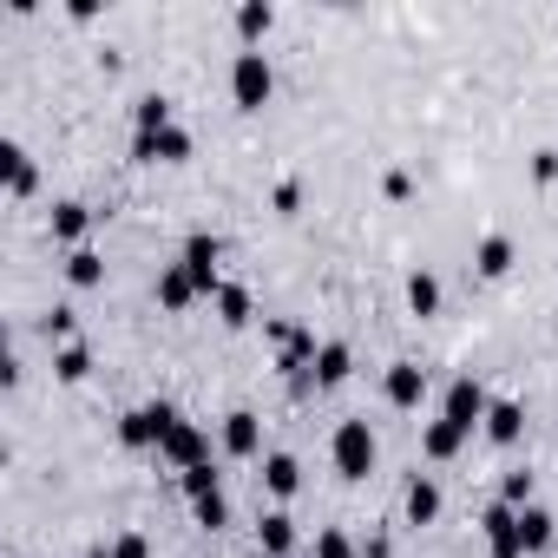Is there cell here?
<instances>
[{
    "label": "cell",
    "instance_id": "6da1fadb",
    "mask_svg": "<svg viewBox=\"0 0 558 558\" xmlns=\"http://www.w3.org/2000/svg\"><path fill=\"white\" fill-rule=\"evenodd\" d=\"M329 453H336V473H342V480H368V473H375V427H368V421H342Z\"/></svg>",
    "mask_w": 558,
    "mask_h": 558
},
{
    "label": "cell",
    "instance_id": "7a4b0ae2",
    "mask_svg": "<svg viewBox=\"0 0 558 558\" xmlns=\"http://www.w3.org/2000/svg\"><path fill=\"white\" fill-rule=\"evenodd\" d=\"M230 93H236V106H263L269 93H276V73H269V60L263 53H236V66H230Z\"/></svg>",
    "mask_w": 558,
    "mask_h": 558
},
{
    "label": "cell",
    "instance_id": "3957f363",
    "mask_svg": "<svg viewBox=\"0 0 558 558\" xmlns=\"http://www.w3.org/2000/svg\"><path fill=\"white\" fill-rule=\"evenodd\" d=\"M486 408H493L486 388H480L473 375H460V381L447 388V414H440V421H453L460 434H473V427H486Z\"/></svg>",
    "mask_w": 558,
    "mask_h": 558
},
{
    "label": "cell",
    "instance_id": "277c9868",
    "mask_svg": "<svg viewBox=\"0 0 558 558\" xmlns=\"http://www.w3.org/2000/svg\"><path fill=\"white\" fill-rule=\"evenodd\" d=\"M171 421H178V408H132L125 421H119V440L125 447H165V434H171Z\"/></svg>",
    "mask_w": 558,
    "mask_h": 558
},
{
    "label": "cell",
    "instance_id": "5b68a950",
    "mask_svg": "<svg viewBox=\"0 0 558 558\" xmlns=\"http://www.w3.org/2000/svg\"><path fill=\"white\" fill-rule=\"evenodd\" d=\"M158 453H165V460H171V466H178V473H191V466H204V460H210V440H204V427H191V421H184V414H178V421H171V434H165V447H158Z\"/></svg>",
    "mask_w": 558,
    "mask_h": 558
},
{
    "label": "cell",
    "instance_id": "8992f818",
    "mask_svg": "<svg viewBox=\"0 0 558 558\" xmlns=\"http://www.w3.org/2000/svg\"><path fill=\"white\" fill-rule=\"evenodd\" d=\"M132 158H138V165H178V158H191V132H184V125H165V132H138Z\"/></svg>",
    "mask_w": 558,
    "mask_h": 558
},
{
    "label": "cell",
    "instance_id": "52a82bcc",
    "mask_svg": "<svg viewBox=\"0 0 558 558\" xmlns=\"http://www.w3.org/2000/svg\"><path fill=\"white\" fill-rule=\"evenodd\" d=\"M480 525H486L493 558H519V551H525V538H519V506H506V499H499V506H486V519H480Z\"/></svg>",
    "mask_w": 558,
    "mask_h": 558
},
{
    "label": "cell",
    "instance_id": "ba28073f",
    "mask_svg": "<svg viewBox=\"0 0 558 558\" xmlns=\"http://www.w3.org/2000/svg\"><path fill=\"white\" fill-rule=\"evenodd\" d=\"M381 388H388L395 408H421V401H427V368H421V362H395Z\"/></svg>",
    "mask_w": 558,
    "mask_h": 558
},
{
    "label": "cell",
    "instance_id": "9c48e42d",
    "mask_svg": "<svg viewBox=\"0 0 558 558\" xmlns=\"http://www.w3.org/2000/svg\"><path fill=\"white\" fill-rule=\"evenodd\" d=\"M217 256H223V243H217V236H191V243H184V269L197 276V290H204V296H210V290H223V283H217Z\"/></svg>",
    "mask_w": 558,
    "mask_h": 558
},
{
    "label": "cell",
    "instance_id": "30bf717a",
    "mask_svg": "<svg viewBox=\"0 0 558 558\" xmlns=\"http://www.w3.org/2000/svg\"><path fill=\"white\" fill-rule=\"evenodd\" d=\"M263 447V427H256V414L250 408H236V414H223V453H236V460H250Z\"/></svg>",
    "mask_w": 558,
    "mask_h": 558
},
{
    "label": "cell",
    "instance_id": "8fae6325",
    "mask_svg": "<svg viewBox=\"0 0 558 558\" xmlns=\"http://www.w3.org/2000/svg\"><path fill=\"white\" fill-rule=\"evenodd\" d=\"M519 434H525V408H519V401H493V408H486V440H493V447H512Z\"/></svg>",
    "mask_w": 558,
    "mask_h": 558
},
{
    "label": "cell",
    "instance_id": "7c38bea8",
    "mask_svg": "<svg viewBox=\"0 0 558 558\" xmlns=\"http://www.w3.org/2000/svg\"><path fill=\"white\" fill-rule=\"evenodd\" d=\"M349 368H355L349 342H323V349H316V368H310V375H316L323 388H342V381H349Z\"/></svg>",
    "mask_w": 558,
    "mask_h": 558
},
{
    "label": "cell",
    "instance_id": "4fadbf2b",
    "mask_svg": "<svg viewBox=\"0 0 558 558\" xmlns=\"http://www.w3.org/2000/svg\"><path fill=\"white\" fill-rule=\"evenodd\" d=\"M191 296H204V290H197V276H191L184 263H171V269L158 276V303H165V310H184Z\"/></svg>",
    "mask_w": 558,
    "mask_h": 558
},
{
    "label": "cell",
    "instance_id": "5bb4252c",
    "mask_svg": "<svg viewBox=\"0 0 558 558\" xmlns=\"http://www.w3.org/2000/svg\"><path fill=\"white\" fill-rule=\"evenodd\" d=\"M263 486H269L276 499H290V493L303 486V466H296L290 453H269V460H263Z\"/></svg>",
    "mask_w": 558,
    "mask_h": 558
},
{
    "label": "cell",
    "instance_id": "9a60e30c",
    "mask_svg": "<svg viewBox=\"0 0 558 558\" xmlns=\"http://www.w3.org/2000/svg\"><path fill=\"white\" fill-rule=\"evenodd\" d=\"M256 538H263V551H269V558H283V551L296 545V519H290V512H263Z\"/></svg>",
    "mask_w": 558,
    "mask_h": 558
},
{
    "label": "cell",
    "instance_id": "2e32d148",
    "mask_svg": "<svg viewBox=\"0 0 558 558\" xmlns=\"http://www.w3.org/2000/svg\"><path fill=\"white\" fill-rule=\"evenodd\" d=\"M519 538H525V551H551V538H558L551 512H545V506H525V512H519Z\"/></svg>",
    "mask_w": 558,
    "mask_h": 558
},
{
    "label": "cell",
    "instance_id": "e0dca14e",
    "mask_svg": "<svg viewBox=\"0 0 558 558\" xmlns=\"http://www.w3.org/2000/svg\"><path fill=\"white\" fill-rule=\"evenodd\" d=\"M473 269H480V276H506V269H512V236H480Z\"/></svg>",
    "mask_w": 558,
    "mask_h": 558
},
{
    "label": "cell",
    "instance_id": "ac0fdd59",
    "mask_svg": "<svg viewBox=\"0 0 558 558\" xmlns=\"http://www.w3.org/2000/svg\"><path fill=\"white\" fill-rule=\"evenodd\" d=\"M408 310H414V316H434V310H440V276H434V269H414V276H408Z\"/></svg>",
    "mask_w": 558,
    "mask_h": 558
},
{
    "label": "cell",
    "instance_id": "d6986e66",
    "mask_svg": "<svg viewBox=\"0 0 558 558\" xmlns=\"http://www.w3.org/2000/svg\"><path fill=\"white\" fill-rule=\"evenodd\" d=\"M86 223H93V210H86V204H73V197H66V204H53V236H60V243H80V236H86Z\"/></svg>",
    "mask_w": 558,
    "mask_h": 558
},
{
    "label": "cell",
    "instance_id": "ffe728a7",
    "mask_svg": "<svg viewBox=\"0 0 558 558\" xmlns=\"http://www.w3.org/2000/svg\"><path fill=\"white\" fill-rule=\"evenodd\" d=\"M460 440H466V434H460L453 421H434V427L421 434V453H427V460H453V453H460Z\"/></svg>",
    "mask_w": 558,
    "mask_h": 558
},
{
    "label": "cell",
    "instance_id": "44dd1931",
    "mask_svg": "<svg viewBox=\"0 0 558 558\" xmlns=\"http://www.w3.org/2000/svg\"><path fill=\"white\" fill-rule=\"evenodd\" d=\"M408 519H414V525H434V519H440V486H434V480H414V486H408Z\"/></svg>",
    "mask_w": 558,
    "mask_h": 558
},
{
    "label": "cell",
    "instance_id": "7402d4cb",
    "mask_svg": "<svg viewBox=\"0 0 558 558\" xmlns=\"http://www.w3.org/2000/svg\"><path fill=\"white\" fill-rule=\"evenodd\" d=\"M0 171H8V191H14V197H27V191H34V184H40V178H34V165H27V151H21V145H8V151H0Z\"/></svg>",
    "mask_w": 558,
    "mask_h": 558
},
{
    "label": "cell",
    "instance_id": "603a6c76",
    "mask_svg": "<svg viewBox=\"0 0 558 558\" xmlns=\"http://www.w3.org/2000/svg\"><path fill=\"white\" fill-rule=\"evenodd\" d=\"M132 119H138V132H165V125H171V99H165V93H145V99L132 106Z\"/></svg>",
    "mask_w": 558,
    "mask_h": 558
},
{
    "label": "cell",
    "instance_id": "cb8c5ba5",
    "mask_svg": "<svg viewBox=\"0 0 558 558\" xmlns=\"http://www.w3.org/2000/svg\"><path fill=\"white\" fill-rule=\"evenodd\" d=\"M276 27V8H263V0H250V8H236V34L243 40H263Z\"/></svg>",
    "mask_w": 558,
    "mask_h": 558
},
{
    "label": "cell",
    "instance_id": "d4e9b609",
    "mask_svg": "<svg viewBox=\"0 0 558 558\" xmlns=\"http://www.w3.org/2000/svg\"><path fill=\"white\" fill-rule=\"evenodd\" d=\"M217 316H223V329H243V323H250V296H243L236 283H223V290H217Z\"/></svg>",
    "mask_w": 558,
    "mask_h": 558
},
{
    "label": "cell",
    "instance_id": "484cf974",
    "mask_svg": "<svg viewBox=\"0 0 558 558\" xmlns=\"http://www.w3.org/2000/svg\"><path fill=\"white\" fill-rule=\"evenodd\" d=\"M53 375H60V381H86V375H93V355H86L80 342H66V349L53 355Z\"/></svg>",
    "mask_w": 558,
    "mask_h": 558
},
{
    "label": "cell",
    "instance_id": "4316f807",
    "mask_svg": "<svg viewBox=\"0 0 558 558\" xmlns=\"http://www.w3.org/2000/svg\"><path fill=\"white\" fill-rule=\"evenodd\" d=\"M66 276H73V283H80V290H93V283H99V276H106V263H99V250H73V256H66Z\"/></svg>",
    "mask_w": 558,
    "mask_h": 558
},
{
    "label": "cell",
    "instance_id": "83f0119b",
    "mask_svg": "<svg viewBox=\"0 0 558 558\" xmlns=\"http://www.w3.org/2000/svg\"><path fill=\"white\" fill-rule=\"evenodd\" d=\"M191 512H197V525H210V532H217V525H230V499H223V493L191 499Z\"/></svg>",
    "mask_w": 558,
    "mask_h": 558
},
{
    "label": "cell",
    "instance_id": "f1b7e54d",
    "mask_svg": "<svg viewBox=\"0 0 558 558\" xmlns=\"http://www.w3.org/2000/svg\"><path fill=\"white\" fill-rule=\"evenodd\" d=\"M184 493H191V499H204V493H223V486H217V466H210V460H204V466H191V473H184Z\"/></svg>",
    "mask_w": 558,
    "mask_h": 558
},
{
    "label": "cell",
    "instance_id": "f546056e",
    "mask_svg": "<svg viewBox=\"0 0 558 558\" xmlns=\"http://www.w3.org/2000/svg\"><path fill=\"white\" fill-rule=\"evenodd\" d=\"M499 493H506V506H519V512H525V499H532V473H525V466H519V473H506V486H499Z\"/></svg>",
    "mask_w": 558,
    "mask_h": 558
},
{
    "label": "cell",
    "instance_id": "4dcf8cb0",
    "mask_svg": "<svg viewBox=\"0 0 558 558\" xmlns=\"http://www.w3.org/2000/svg\"><path fill=\"white\" fill-rule=\"evenodd\" d=\"M532 184H558V151H532Z\"/></svg>",
    "mask_w": 558,
    "mask_h": 558
},
{
    "label": "cell",
    "instance_id": "1f68e13d",
    "mask_svg": "<svg viewBox=\"0 0 558 558\" xmlns=\"http://www.w3.org/2000/svg\"><path fill=\"white\" fill-rule=\"evenodd\" d=\"M316 558H355V545H349L342 532H323V538H316Z\"/></svg>",
    "mask_w": 558,
    "mask_h": 558
},
{
    "label": "cell",
    "instance_id": "d6a6232c",
    "mask_svg": "<svg viewBox=\"0 0 558 558\" xmlns=\"http://www.w3.org/2000/svg\"><path fill=\"white\" fill-rule=\"evenodd\" d=\"M151 545H145V532H125V538H112V558H145Z\"/></svg>",
    "mask_w": 558,
    "mask_h": 558
},
{
    "label": "cell",
    "instance_id": "836d02e7",
    "mask_svg": "<svg viewBox=\"0 0 558 558\" xmlns=\"http://www.w3.org/2000/svg\"><path fill=\"white\" fill-rule=\"evenodd\" d=\"M276 210L296 217V210H303V184H276Z\"/></svg>",
    "mask_w": 558,
    "mask_h": 558
},
{
    "label": "cell",
    "instance_id": "e575fe53",
    "mask_svg": "<svg viewBox=\"0 0 558 558\" xmlns=\"http://www.w3.org/2000/svg\"><path fill=\"white\" fill-rule=\"evenodd\" d=\"M40 329H47V342H53V336H73V310H53Z\"/></svg>",
    "mask_w": 558,
    "mask_h": 558
},
{
    "label": "cell",
    "instance_id": "d590c367",
    "mask_svg": "<svg viewBox=\"0 0 558 558\" xmlns=\"http://www.w3.org/2000/svg\"><path fill=\"white\" fill-rule=\"evenodd\" d=\"M381 191H388V197H408V191H414V178H408V171H388V178H381Z\"/></svg>",
    "mask_w": 558,
    "mask_h": 558
},
{
    "label": "cell",
    "instance_id": "8d00e7d4",
    "mask_svg": "<svg viewBox=\"0 0 558 558\" xmlns=\"http://www.w3.org/2000/svg\"><path fill=\"white\" fill-rule=\"evenodd\" d=\"M362 558H395V545H388V538H368V551H362Z\"/></svg>",
    "mask_w": 558,
    "mask_h": 558
},
{
    "label": "cell",
    "instance_id": "74e56055",
    "mask_svg": "<svg viewBox=\"0 0 558 558\" xmlns=\"http://www.w3.org/2000/svg\"><path fill=\"white\" fill-rule=\"evenodd\" d=\"M93 558H112V551H106V545H99V551H93Z\"/></svg>",
    "mask_w": 558,
    "mask_h": 558
}]
</instances>
